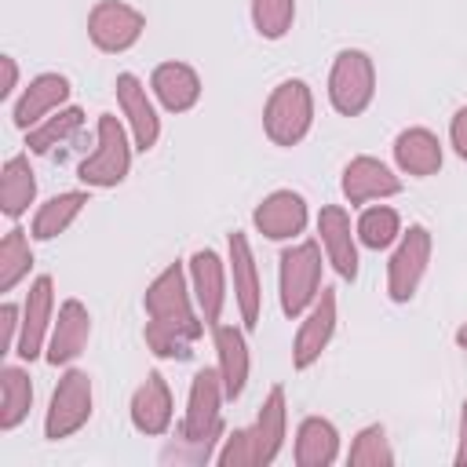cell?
Here are the masks:
<instances>
[{"label":"cell","instance_id":"cell-2","mask_svg":"<svg viewBox=\"0 0 467 467\" xmlns=\"http://www.w3.org/2000/svg\"><path fill=\"white\" fill-rule=\"evenodd\" d=\"M223 376L219 368H201L190 379V394H186V416L179 423V441L186 449H193V460H208L212 445L223 438Z\"/></svg>","mask_w":467,"mask_h":467},{"label":"cell","instance_id":"cell-1","mask_svg":"<svg viewBox=\"0 0 467 467\" xmlns=\"http://www.w3.org/2000/svg\"><path fill=\"white\" fill-rule=\"evenodd\" d=\"M142 310L153 325L197 343L204 336V317L197 310V299H193V288H190V274L182 263H168L150 285H146V296H142Z\"/></svg>","mask_w":467,"mask_h":467},{"label":"cell","instance_id":"cell-9","mask_svg":"<svg viewBox=\"0 0 467 467\" xmlns=\"http://www.w3.org/2000/svg\"><path fill=\"white\" fill-rule=\"evenodd\" d=\"M146 33V15L124 0H99L88 11V40L106 51V55H120L131 51Z\"/></svg>","mask_w":467,"mask_h":467},{"label":"cell","instance_id":"cell-14","mask_svg":"<svg viewBox=\"0 0 467 467\" xmlns=\"http://www.w3.org/2000/svg\"><path fill=\"white\" fill-rule=\"evenodd\" d=\"M113 91H117V106H120V117L135 139V150L139 153H150L161 139V117H157V106H153V91H146V84L135 77V73H117L113 80Z\"/></svg>","mask_w":467,"mask_h":467},{"label":"cell","instance_id":"cell-26","mask_svg":"<svg viewBox=\"0 0 467 467\" xmlns=\"http://www.w3.org/2000/svg\"><path fill=\"white\" fill-rule=\"evenodd\" d=\"M339 460V431L325 416H306L296 431V463L299 467H332Z\"/></svg>","mask_w":467,"mask_h":467},{"label":"cell","instance_id":"cell-29","mask_svg":"<svg viewBox=\"0 0 467 467\" xmlns=\"http://www.w3.org/2000/svg\"><path fill=\"white\" fill-rule=\"evenodd\" d=\"M84 128V109L80 106H62L51 117H44L40 124H33L26 131V146L29 153H51L55 146H66L77 131Z\"/></svg>","mask_w":467,"mask_h":467},{"label":"cell","instance_id":"cell-7","mask_svg":"<svg viewBox=\"0 0 467 467\" xmlns=\"http://www.w3.org/2000/svg\"><path fill=\"white\" fill-rule=\"evenodd\" d=\"M91 409H95L91 376L84 368H66L58 376V383L51 390V401H47V412H44V438L47 441L73 438L91 420Z\"/></svg>","mask_w":467,"mask_h":467},{"label":"cell","instance_id":"cell-40","mask_svg":"<svg viewBox=\"0 0 467 467\" xmlns=\"http://www.w3.org/2000/svg\"><path fill=\"white\" fill-rule=\"evenodd\" d=\"M452 339H456V347H460V350H467V321L456 328V336H452Z\"/></svg>","mask_w":467,"mask_h":467},{"label":"cell","instance_id":"cell-38","mask_svg":"<svg viewBox=\"0 0 467 467\" xmlns=\"http://www.w3.org/2000/svg\"><path fill=\"white\" fill-rule=\"evenodd\" d=\"M0 69H4V84H0V99L7 102V99L15 95V88H18V62H15L11 55H0Z\"/></svg>","mask_w":467,"mask_h":467},{"label":"cell","instance_id":"cell-33","mask_svg":"<svg viewBox=\"0 0 467 467\" xmlns=\"http://www.w3.org/2000/svg\"><path fill=\"white\" fill-rule=\"evenodd\" d=\"M296 22V0H252V26L263 40L288 36Z\"/></svg>","mask_w":467,"mask_h":467},{"label":"cell","instance_id":"cell-22","mask_svg":"<svg viewBox=\"0 0 467 467\" xmlns=\"http://www.w3.org/2000/svg\"><path fill=\"white\" fill-rule=\"evenodd\" d=\"M150 91L161 102V109H168V113H190L201 102L204 84H201V77H197V69L190 62H175L171 58V62L153 66Z\"/></svg>","mask_w":467,"mask_h":467},{"label":"cell","instance_id":"cell-20","mask_svg":"<svg viewBox=\"0 0 467 467\" xmlns=\"http://www.w3.org/2000/svg\"><path fill=\"white\" fill-rule=\"evenodd\" d=\"M131 427L146 438H161L171 427L175 416V401H171V387L161 372H146V379L135 387L131 394Z\"/></svg>","mask_w":467,"mask_h":467},{"label":"cell","instance_id":"cell-6","mask_svg":"<svg viewBox=\"0 0 467 467\" xmlns=\"http://www.w3.org/2000/svg\"><path fill=\"white\" fill-rule=\"evenodd\" d=\"M376 99V62L361 47H343L328 69V102L339 117H361Z\"/></svg>","mask_w":467,"mask_h":467},{"label":"cell","instance_id":"cell-39","mask_svg":"<svg viewBox=\"0 0 467 467\" xmlns=\"http://www.w3.org/2000/svg\"><path fill=\"white\" fill-rule=\"evenodd\" d=\"M456 467H467V401L460 405V431H456V456H452Z\"/></svg>","mask_w":467,"mask_h":467},{"label":"cell","instance_id":"cell-13","mask_svg":"<svg viewBox=\"0 0 467 467\" xmlns=\"http://www.w3.org/2000/svg\"><path fill=\"white\" fill-rule=\"evenodd\" d=\"M51 325H55V281L47 274H40V277H33V285H29V292L22 299V332H18L15 354L22 361L44 358Z\"/></svg>","mask_w":467,"mask_h":467},{"label":"cell","instance_id":"cell-31","mask_svg":"<svg viewBox=\"0 0 467 467\" xmlns=\"http://www.w3.org/2000/svg\"><path fill=\"white\" fill-rule=\"evenodd\" d=\"M29 270H33L29 234L22 226H11L0 241V292H15V285L29 277Z\"/></svg>","mask_w":467,"mask_h":467},{"label":"cell","instance_id":"cell-4","mask_svg":"<svg viewBox=\"0 0 467 467\" xmlns=\"http://www.w3.org/2000/svg\"><path fill=\"white\" fill-rule=\"evenodd\" d=\"M321 244L317 241H296L281 252L277 259V299H281V314L285 317H303L314 299L321 296Z\"/></svg>","mask_w":467,"mask_h":467},{"label":"cell","instance_id":"cell-25","mask_svg":"<svg viewBox=\"0 0 467 467\" xmlns=\"http://www.w3.org/2000/svg\"><path fill=\"white\" fill-rule=\"evenodd\" d=\"M88 204H91L88 190H62V193H55V197H47V201L33 212L29 237H33V241H55L58 234H66V230L77 223V215H80Z\"/></svg>","mask_w":467,"mask_h":467},{"label":"cell","instance_id":"cell-28","mask_svg":"<svg viewBox=\"0 0 467 467\" xmlns=\"http://www.w3.org/2000/svg\"><path fill=\"white\" fill-rule=\"evenodd\" d=\"M33 409V383L22 365L0 368V431H15L26 423Z\"/></svg>","mask_w":467,"mask_h":467},{"label":"cell","instance_id":"cell-15","mask_svg":"<svg viewBox=\"0 0 467 467\" xmlns=\"http://www.w3.org/2000/svg\"><path fill=\"white\" fill-rule=\"evenodd\" d=\"M317 244L343 281H358V234L343 204H325L317 212Z\"/></svg>","mask_w":467,"mask_h":467},{"label":"cell","instance_id":"cell-10","mask_svg":"<svg viewBox=\"0 0 467 467\" xmlns=\"http://www.w3.org/2000/svg\"><path fill=\"white\" fill-rule=\"evenodd\" d=\"M226 266H230L234 303L241 310V328L252 332L259 325V314H263V281H259L255 252H252V244H248V237L241 230L226 234Z\"/></svg>","mask_w":467,"mask_h":467},{"label":"cell","instance_id":"cell-3","mask_svg":"<svg viewBox=\"0 0 467 467\" xmlns=\"http://www.w3.org/2000/svg\"><path fill=\"white\" fill-rule=\"evenodd\" d=\"M131 150H135V139L128 131V124L113 113H102L99 124H95V150L80 161L77 168V179L88 186V190H113L128 179L131 171Z\"/></svg>","mask_w":467,"mask_h":467},{"label":"cell","instance_id":"cell-16","mask_svg":"<svg viewBox=\"0 0 467 467\" xmlns=\"http://www.w3.org/2000/svg\"><path fill=\"white\" fill-rule=\"evenodd\" d=\"M306 219H310L306 201L296 190H274L252 212V226L266 241H292V237H299L306 230Z\"/></svg>","mask_w":467,"mask_h":467},{"label":"cell","instance_id":"cell-30","mask_svg":"<svg viewBox=\"0 0 467 467\" xmlns=\"http://www.w3.org/2000/svg\"><path fill=\"white\" fill-rule=\"evenodd\" d=\"M354 234H358V241H361L365 248L383 252V248L398 244V237H401V215H398L390 204H368V208L358 215Z\"/></svg>","mask_w":467,"mask_h":467},{"label":"cell","instance_id":"cell-12","mask_svg":"<svg viewBox=\"0 0 467 467\" xmlns=\"http://www.w3.org/2000/svg\"><path fill=\"white\" fill-rule=\"evenodd\" d=\"M336 325H339L336 292L332 288H321V296L314 299V306L303 314V321L296 328V339H292V368L303 372L314 361H321V354L328 350V343L336 336Z\"/></svg>","mask_w":467,"mask_h":467},{"label":"cell","instance_id":"cell-23","mask_svg":"<svg viewBox=\"0 0 467 467\" xmlns=\"http://www.w3.org/2000/svg\"><path fill=\"white\" fill-rule=\"evenodd\" d=\"M212 339H215V368L223 376V390H226V401H237L248 387V372H252V354H248V339H244V328L237 325H215L212 328Z\"/></svg>","mask_w":467,"mask_h":467},{"label":"cell","instance_id":"cell-5","mask_svg":"<svg viewBox=\"0 0 467 467\" xmlns=\"http://www.w3.org/2000/svg\"><path fill=\"white\" fill-rule=\"evenodd\" d=\"M314 128V91L306 80H281L263 106V131L274 146H299Z\"/></svg>","mask_w":467,"mask_h":467},{"label":"cell","instance_id":"cell-34","mask_svg":"<svg viewBox=\"0 0 467 467\" xmlns=\"http://www.w3.org/2000/svg\"><path fill=\"white\" fill-rule=\"evenodd\" d=\"M142 339H146V350L164 358V361H190L193 358V343L190 339H182V336H175V332H168V328H161L153 321H146Z\"/></svg>","mask_w":467,"mask_h":467},{"label":"cell","instance_id":"cell-37","mask_svg":"<svg viewBox=\"0 0 467 467\" xmlns=\"http://www.w3.org/2000/svg\"><path fill=\"white\" fill-rule=\"evenodd\" d=\"M449 142H452L456 157L467 161V106H460L452 113V120H449Z\"/></svg>","mask_w":467,"mask_h":467},{"label":"cell","instance_id":"cell-35","mask_svg":"<svg viewBox=\"0 0 467 467\" xmlns=\"http://www.w3.org/2000/svg\"><path fill=\"white\" fill-rule=\"evenodd\" d=\"M215 463H219V467H255L248 427H234V431L223 438V449L215 452Z\"/></svg>","mask_w":467,"mask_h":467},{"label":"cell","instance_id":"cell-8","mask_svg":"<svg viewBox=\"0 0 467 467\" xmlns=\"http://www.w3.org/2000/svg\"><path fill=\"white\" fill-rule=\"evenodd\" d=\"M431 252H434V237L423 223H412L409 230H401L394 252H390V263H387V296L390 303H412L420 285H423V274L431 266Z\"/></svg>","mask_w":467,"mask_h":467},{"label":"cell","instance_id":"cell-36","mask_svg":"<svg viewBox=\"0 0 467 467\" xmlns=\"http://www.w3.org/2000/svg\"><path fill=\"white\" fill-rule=\"evenodd\" d=\"M18 332H22V306L18 303H4L0 306V354H15Z\"/></svg>","mask_w":467,"mask_h":467},{"label":"cell","instance_id":"cell-32","mask_svg":"<svg viewBox=\"0 0 467 467\" xmlns=\"http://www.w3.org/2000/svg\"><path fill=\"white\" fill-rule=\"evenodd\" d=\"M347 463L350 467H390L394 463V452H390V441H387L383 423H368V427H361L354 434L350 452H347Z\"/></svg>","mask_w":467,"mask_h":467},{"label":"cell","instance_id":"cell-18","mask_svg":"<svg viewBox=\"0 0 467 467\" xmlns=\"http://www.w3.org/2000/svg\"><path fill=\"white\" fill-rule=\"evenodd\" d=\"M69 91H73L69 88V77H62V73H40V77H33L22 88V95L15 99V106H11L15 128L18 131H29L44 117H51L55 109H62L66 99H69Z\"/></svg>","mask_w":467,"mask_h":467},{"label":"cell","instance_id":"cell-17","mask_svg":"<svg viewBox=\"0 0 467 467\" xmlns=\"http://www.w3.org/2000/svg\"><path fill=\"white\" fill-rule=\"evenodd\" d=\"M91 339V314L80 299H62L58 310H55V325H51V336H47V347H44V361L47 365H69L84 354Z\"/></svg>","mask_w":467,"mask_h":467},{"label":"cell","instance_id":"cell-21","mask_svg":"<svg viewBox=\"0 0 467 467\" xmlns=\"http://www.w3.org/2000/svg\"><path fill=\"white\" fill-rule=\"evenodd\" d=\"M285 434H288V401H285V387L277 383V387H270L266 401H263L259 412H255V423L248 427L255 467H270V463L281 456Z\"/></svg>","mask_w":467,"mask_h":467},{"label":"cell","instance_id":"cell-11","mask_svg":"<svg viewBox=\"0 0 467 467\" xmlns=\"http://www.w3.org/2000/svg\"><path fill=\"white\" fill-rule=\"evenodd\" d=\"M186 274H190V288L197 299V310L204 317L208 328H215L223 321V306L230 296V266L215 248H197L186 259Z\"/></svg>","mask_w":467,"mask_h":467},{"label":"cell","instance_id":"cell-27","mask_svg":"<svg viewBox=\"0 0 467 467\" xmlns=\"http://www.w3.org/2000/svg\"><path fill=\"white\" fill-rule=\"evenodd\" d=\"M36 201V171L26 153H15L0 168V212L7 219H22Z\"/></svg>","mask_w":467,"mask_h":467},{"label":"cell","instance_id":"cell-19","mask_svg":"<svg viewBox=\"0 0 467 467\" xmlns=\"http://www.w3.org/2000/svg\"><path fill=\"white\" fill-rule=\"evenodd\" d=\"M339 190L350 204H368V201H383V197H394L401 193V179L379 161V157H350L347 168H343V179H339Z\"/></svg>","mask_w":467,"mask_h":467},{"label":"cell","instance_id":"cell-24","mask_svg":"<svg viewBox=\"0 0 467 467\" xmlns=\"http://www.w3.org/2000/svg\"><path fill=\"white\" fill-rule=\"evenodd\" d=\"M441 142L431 128H405L394 139V164L412 179H431L441 171Z\"/></svg>","mask_w":467,"mask_h":467}]
</instances>
